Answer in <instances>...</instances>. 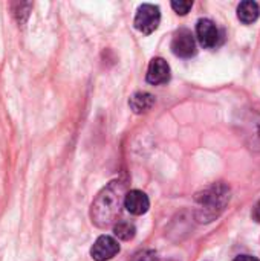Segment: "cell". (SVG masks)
Instances as JSON below:
<instances>
[{
  "mask_svg": "<svg viewBox=\"0 0 260 261\" xmlns=\"http://www.w3.org/2000/svg\"><path fill=\"white\" fill-rule=\"evenodd\" d=\"M127 190L123 180L109 182L95 197L90 205V220L98 228H107L115 225L118 216L121 213V206L124 205Z\"/></svg>",
  "mask_w": 260,
  "mask_h": 261,
  "instance_id": "6da1fadb",
  "label": "cell"
},
{
  "mask_svg": "<svg viewBox=\"0 0 260 261\" xmlns=\"http://www.w3.org/2000/svg\"><path fill=\"white\" fill-rule=\"evenodd\" d=\"M132 261H158V255L152 249H144V251H139L138 254H135Z\"/></svg>",
  "mask_w": 260,
  "mask_h": 261,
  "instance_id": "5bb4252c",
  "label": "cell"
},
{
  "mask_svg": "<svg viewBox=\"0 0 260 261\" xmlns=\"http://www.w3.org/2000/svg\"><path fill=\"white\" fill-rule=\"evenodd\" d=\"M192 6H193V2H190V0H187V2H181V0L179 2H172V8L179 15L188 14V11L192 9Z\"/></svg>",
  "mask_w": 260,
  "mask_h": 261,
  "instance_id": "4fadbf2b",
  "label": "cell"
},
{
  "mask_svg": "<svg viewBox=\"0 0 260 261\" xmlns=\"http://www.w3.org/2000/svg\"><path fill=\"white\" fill-rule=\"evenodd\" d=\"M172 50L176 57L192 58L196 55V40L188 29H179L172 40Z\"/></svg>",
  "mask_w": 260,
  "mask_h": 261,
  "instance_id": "277c9868",
  "label": "cell"
},
{
  "mask_svg": "<svg viewBox=\"0 0 260 261\" xmlns=\"http://www.w3.org/2000/svg\"><path fill=\"white\" fill-rule=\"evenodd\" d=\"M161 21V12L159 8L150 3H144L138 8L136 15H135V28L149 35L152 32H155L159 26Z\"/></svg>",
  "mask_w": 260,
  "mask_h": 261,
  "instance_id": "3957f363",
  "label": "cell"
},
{
  "mask_svg": "<svg viewBox=\"0 0 260 261\" xmlns=\"http://www.w3.org/2000/svg\"><path fill=\"white\" fill-rule=\"evenodd\" d=\"M124 208L133 216H143L149 211L150 200L146 193H143L139 190H132V191H127V194H126Z\"/></svg>",
  "mask_w": 260,
  "mask_h": 261,
  "instance_id": "ba28073f",
  "label": "cell"
},
{
  "mask_svg": "<svg viewBox=\"0 0 260 261\" xmlns=\"http://www.w3.org/2000/svg\"><path fill=\"white\" fill-rule=\"evenodd\" d=\"M12 8V14L17 20V23L20 26H23L29 17V12H31V8H32V3H12L11 5Z\"/></svg>",
  "mask_w": 260,
  "mask_h": 261,
  "instance_id": "7c38bea8",
  "label": "cell"
},
{
  "mask_svg": "<svg viewBox=\"0 0 260 261\" xmlns=\"http://www.w3.org/2000/svg\"><path fill=\"white\" fill-rule=\"evenodd\" d=\"M113 234L116 239L123 240V242H129L135 237L136 234V228L132 222L127 220H120L113 225Z\"/></svg>",
  "mask_w": 260,
  "mask_h": 261,
  "instance_id": "8fae6325",
  "label": "cell"
},
{
  "mask_svg": "<svg viewBox=\"0 0 260 261\" xmlns=\"http://www.w3.org/2000/svg\"><path fill=\"white\" fill-rule=\"evenodd\" d=\"M253 219H254L257 223H260V200L256 203V206L253 208Z\"/></svg>",
  "mask_w": 260,
  "mask_h": 261,
  "instance_id": "9a60e30c",
  "label": "cell"
},
{
  "mask_svg": "<svg viewBox=\"0 0 260 261\" xmlns=\"http://www.w3.org/2000/svg\"><path fill=\"white\" fill-rule=\"evenodd\" d=\"M129 106L136 115L147 113L155 106V96L147 92H138L129 99Z\"/></svg>",
  "mask_w": 260,
  "mask_h": 261,
  "instance_id": "9c48e42d",
  "label": "cell"
},
{
  "mask_svg": "<svg viewBox=\"0 0 260 261\" xmlns=\"http://www.w3.org/2000/svg\"><path fill=\"white\" fill-rule=\"evenodd\" d=\"M230 202V188L222 184H213L196 194V219L201 223L216 220Z\"/></svg>",
  "mask_w": 260,
  "mask_h": 261,
  "instance_id": "7a4b0ae2",
  "label": "cell"
},
{
  "mask_svg": "<svg viewBox=\"0 0 260 261\" xmlns=\"http://www.w3.org/2000/svg\"><path fill=\"white\" fill-rule=\"evenodd\" d=\"M146 80L152 86H161L170 80V66L164 58H153L149 64Z\"/></svg>",
  "mask_w": 260,
  "mask_h": 261,
  "instance_id": "52a82bcc",
  "label": "cell"
},
{
  "mask_svg": "<svg viewBox=\"0 0 260 261\" xmlns=\"http://www.w3.org/2000/svg\"><path fill=\"white\" fill-rule=\"evenodd\" d=\"M260 8L259 3L253 2V0H247V2H242L239 6H238V17L242 23L245 24H251L254 23L257 18H259Z\"/></svg>",
  "mask_w": 260,
  "mask_h": 261,
  "instance_id": "30bf717a",
  "label": "cell"
},
{
  "mask_svg": "<svg viewBox=\"0 0 260 261\" xmlns=\"http://www.w3.org/2000/svg\"><path fill=\"white\" fill-rule=\"evenodd\" d=\"M196 37L202 47L211 49L219 44L221 31L210 18H201L196 23Z\"/></svg>",
  "mask_w": 260,
  "mask_h": 261,
  "instance_id": "5b68a950",
  "label": "cell"
},
{
  "mask_svg": "<svg viewBox=\"0 0 260 261\" xmlns=\"http://www.w3.org/2000/svg\"><path fill=\"white\" fill-rule=\"evenodd\" d=\"M233 261H259L256 257H253V255H239V257H236Z\"/></svg>",
  "mask_w": 260,
  "mask_h": 261,
  "instance_id": "2e32d148",
  "label": "cell"
},
{
  "mask_svg": "<svg viewBox=\"0 0 260 261\" xmlns=\"http://www.w3.org/2000/svg\"><path fill=\"white\" fill-rule=\"evenodd\" d=\"M120 252L118 242L110 236H101L90 248V257L95 261H109Z\"/></svg>",
  "mask_w": 260,
  "mask_h": 261,
  "instance_id": "8992f818",
  "label": "cell"
}]
</instances>
